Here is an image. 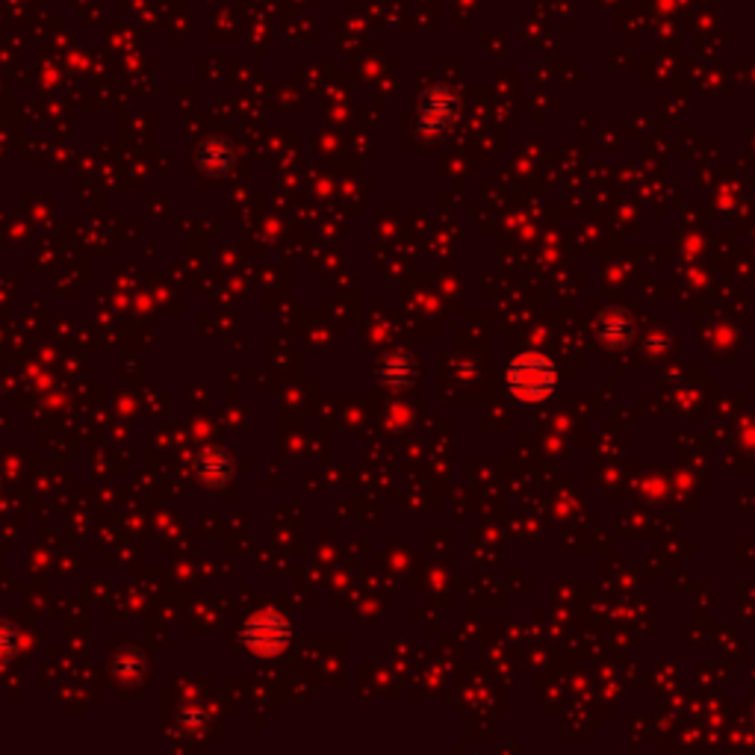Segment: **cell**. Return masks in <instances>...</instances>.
Listing matches in <instances>:
<instances>
[{
	"label": "cell",
	"mask_w": 755,
	"mask_h": 755,
	"mask_svg": "<svg viewBox=\"0 0 755 755\" xmlns=\"http://www.w3.org/2000/svg\"><path fill=\"white\" fill-rule=\"evenodd\" d=\"M245 640H248L254 649H260V652H278V649L287 643V623H284L278 614L263 611V614H257V617L248 623Z\"/></svg>",
	"instance_id": "6da1fadb"
}]
</instances>
